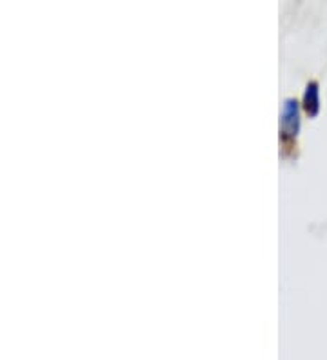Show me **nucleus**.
I'll list each match as a JSON object with an SVG mask.
<instances>
[{
    "label": "nucleus",
    "instance_id": "f257e3e1",
    "mask_svg": "<svg viewBox=\"0 0 327 360\" xmlns=\"http://www.w3.org/2000/svg\"><path fill=\"white\" fill-rule=\"evenodd\" d=\"M305 101H307V110H309L311 105V113H316V108H319V91H316V84H311L309 88H307Z\"/></svg>",
    "mask_w": 327,
    "mask_h": 360
}]
</instances>
